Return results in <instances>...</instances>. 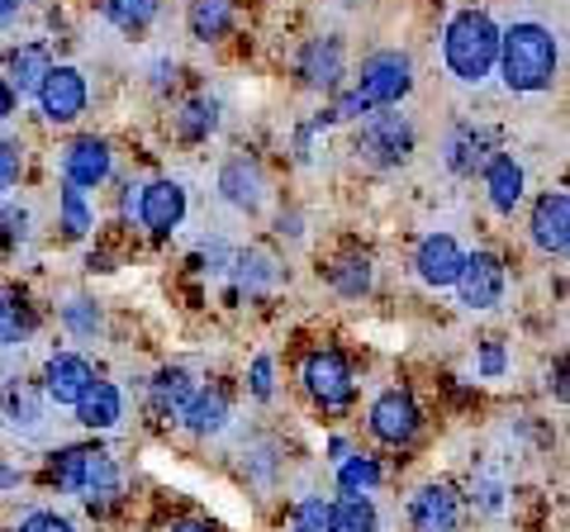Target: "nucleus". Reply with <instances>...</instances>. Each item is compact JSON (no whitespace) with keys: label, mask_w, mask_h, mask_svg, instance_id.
<instances>
[{"label":"nucleus","mask_w":570,"mask_h":532,"mask_svg":"<svg viewBox=\"0 0 570 532\" xmlns=\"http://www.w3.org/2000/svg\"><path fill=\"white\" fill-rule=\"evenodd\" d=\"M0 414H6V428H33V423H39V404H33L29 390H10Z\"/></svg>","instance_id":"34"},{"label":"nucleus","mask_w":570,"mask_h":532,"mask_svg":"<svg viewBox=\"0 0 570 532\" xmlns=\"http://www.w3.org/2000/svg\"><path fill=\"white\" fill-rule=\"evenodd\" d=\"M29 238V215H24V205H0V247H20Z\"/></svg>","instance_id":"35"},{"label":"nucleus","mask_w":570,"mask_h":532,"mask_svg":"<svg viewBox=\"0 0 570 532\" xmlns=\"http://www.w3.org/2000/svg\"><path fill=\"white\" fill-rule=\"evenodd\" d=\"M328 452H333V461H347V456H352V447H347L343 437H333V442H328Z\"/></svg>","instance_id":"43"},{"label":"nucleus","mask_w":570,"mask_h":532,"mask_svg":"<svg viewBox=\"0 0 570 532\" xmlns=\"http://www.w3.org/2000/svg\"><path fill=\"white\" fill-rule=\"evenodd\" d=\"M557 39H551V29L532 24V20H519L509 29H499V77H504L509 91L519 96H538V91H551V81H557Z\"/></svg>","instance_id":"1"},{"label":"nucleus","mask_w":570,"mask_h":532,"mask_svg":"<svg viewBox=\"0 0 570 532\" xmlns=\"http://www.w3.org/2000/svg\"><path fill=\"white\" fill-rule=\"evenodd\" d=\"M157 6H163V0H100V14L124 33H138V29L153 24Z\"/></svg>","instance_id":"26"},{"label":"nucleus","mask_w":570,"mask_h":532,"mask_svg":"<svg viewBox=\"0 0 570 532\" xmlns=\"http://www.w3.org/2000/svg\"><path fill=\"white\" fill-rule=\"evenodd\" d=\"M504 286H509V276H504V262H499L494 253H471L466 266H461V276H456V295H461V305L466 309H494L499 299H504Z\"/></svg>","instance_id":"6"},{"label":"nucleus","mask_w":570,"mask_h":532,"mask_svg":"<svg viewBox=\"0 0 570 532\" xmlns=\"http://www.w3.org/2000/svg\"><path fill=\"white\" fill-rule=\"evenodd\" d=\"M295 532H328V504L324 500H305L295 509Z\"/></svg>","instance_id":"37"},{"label":"nucleus","mask_w":570,"mask_h":532,"mask_svg":"<svg viewBox=\"0 0 570 532\" xmlns=\"http://www.w3.org/2000/svg\"><path fill=\"white\" fill-rule=\"evenodd\" d=\"M77 410V418L86 423V428H115V423L124 418V395H119V385H110V381H96L86 395L71 404Z\"/></svg>","instance_id":"20"},{"label":"nucleus","mask_w":570,"mask_h":532,"mask_svg":"<svg viewBox=\"0 0 570 532\" xmlns=\"http://www.w3.org/2000/svg\"><path fill=\"white\" fill-rule=\"evenodd\" d=\"M247 385H253L257 400H272L276 395V362L272 357H257L253 371H247Z\"/></svg>","instance_id":"38"},{"label":"nucleus","mask_w":570,"mask_h":532,"mask_svg":"<svg viewBox=\"0 0 570 532\" xmlns=\"http://www.w3.org/2000/svg\"><path fill=\"white\" fill-rule=\"evenodd\" d=\"M504 366H509V357H504V347H499V343L480 347V376H485V381H499V376H504Z\"/></svg>","instance_id":"39"},{"label":"nucleus","mask_w":570,"mask_h":532,"mask_svg":"<svg viewBox=\"0 0 570 532\" xmlns=\"http://www.w3.org/2000/svg\"><path fill=\"white\" fill-rule=\"evenodd\" d=\"M190 395H195V385H190L186 371H176V366L171 371H157V381H153V410L163 414V418H181Z\"/></svg>","instance_id":"23"},{"label":"nucleus","mask_w":570,"mask_h":532,"mask_svg":"<svg viewBox=\"0 0 570 532\" xmlns=\"http://www.w3.org/2000/svg\"><path fill=\"white\" fill-rule=\"evenodd\" d=\"M0 485H20V475H14L10 466H0Z\"/></svg>","instance_id":"44"},{"label":"nucleus","mask_w":570,"mask_h":532,"mask_svg":"<svg viewBox=\"0 0 570 532\" xmlns=\"http://www.w3.org/2000/svg\"><path fill=\"white\" fill-rule=\"evenodd\" d=\"M62 324L77 333L81 343H96L100 328H105V318H100V309L91 305V299H67V305H62Z\"/></svg>","instance_id":"30"},{"label":"nucleus","mask_w":570,"mask_h":532,"mask_svg":"<svg viewBox=\"0 0 570 532\" xmlns=\"http://www.w3.org/2000/svg\"><path fill=\"white\" fill-rule=\"evenodd\" d=\"M134 219L148 228V234L167 238L171 228L186 219V190L176 181H148L134 195Z\"/></svg>","instance_id":"7"},{"label":"nucleus","mask_w":570,"mask_h":532,"mask_svg":"<svg viewBox=\"0 0 570 532\" xmlns=\"http://www.w3.org/2000/svg\"><path fill=\"white\" fill-rule=\"evenodd\" d=\"M409 86H414V62H409V52H371L362 62V81H356V96H362L371 110H385V105H400L409 96Z\"/></svg>","instance_id":"4"},{"label":"nucleus","mask_w":570,"mask_h":532,"mask_svg":"<svg viewBox=\"0 0 570 532\" xmlns=\"http://www.w3.org/2000/svg\"><path fill=\"white\" fill-rule=\"evenodd\" d=\"M24 14V0H0V29H10Z\"/></svg>","instance_id":"41"},{"label":"nucleus","mask_w":570,"mask_h":532,"mask_svg":"<svg viewBox=\"0 0 570 532\" xmlns=\"http://www.w3.org/2000/svg\"><path fill=\"white\" fill-rule=\"evenodd\" d=\"M305 385L324 410H347L352 404V366L343 362V352H314L305 362Z\"/></svg>","instance_id":"8"},{"label":"nucleus","mask_w":570,"mask_h":532,"mask_svg":"<svg viewBox=\"0 0 570 532\" xmlns=\"http://www.w3.org/2000/svg\"><path fill=\"white\" fill-rule=\"evenodd\" d=\"M0 314H6V290H0Z\"/></svg>","instance_id":"46"},{"label":"nucleus","mask_w":570,"mask_h":532,"mask_svg":"<svg viewBox=\"0 0 570 532\" xmlns=\"http://www.w3.org/2000/svg\"><path fill=\"white\" fill-rule=\"evenodd\" d=\"M186 24H190V33L200 43L228 39V29H234V0H190Z\"/></svg>","instance_id":"22"},{"label":"nucleus","mask_w":570,"mask_h":532,"mask_svg":"<svg viewBox=\"0 0 570 532\" xmlns=\"http://www.w3.org/2000/svg\"><path fill=\"white\" fill-rule=\"evenodd\" d=\"M414 266H419V280H423V286L448 290V286H456L461 266H466V253H461V243H456L452 234H433V238L419 243Z\"/></svg>","instance_id":"12"},{"label":"nucleus","mask_w":570,"mask_h":532,"mask_svg":"<svg viewBox=\"0 0 570 532\" xmlns=\"http://www.w3.org/2000/svg\"><path fill=\"white\" fill-rule=\"evenodd\" d=\"M532 243L551 257H566V247H570V195L566 190H551L538 200V209H532Z\"/></svg>","instance_id":"13"},{"label":"nucleus","mask_w":570,"mask_h":532,"mask_svg":"<svg viewBox=\"0 0 570 532\" xmlns=\"http://www.w3.org/2000/svg\"><path fill=\"white\" fill-rule=\"evenodd\" d=\"M490 162V129H461L452 134V144H448V167L452 171H475V167H485Z\"/></svg>","instance_id":"25"},{"label":"nucleus","mask_w":570,"mask_h":532,"mask_svg":"<svg viewBox=\"0 0 570 532\" xmlns=\"http://www.w3.org/2000/svg\"><path fill=\"white\" fill-rule=\"evenodd\" d=\"M171 532H209V528H205V523H176Z\"/></svg>","instance_id":"45"},{"label":"nucleus","mask_w":570,"mask_h":532,"mask_svg":"<svg viewBox=\"0 0 570 532\" xmlns=\"http://www.w3.org/2000/svg\"><path fill=\"white\" fill-rule=\"evenodd\" d=\"M295 72L305 86H314V91H333V86L343 81V43L337 39H309L305 48H299Z\"/></svg>","instance_id":"17"},{"label":"nucleus","mask_w":570,"mask_h":532,"mask_svg":"<svg viewBox=\"0 0 570 532\" xmlns=\"http://www.w3.org/2000/svg\"><path fill=\"white\" fill-rule=\"evenodd\" d=\"M48 475L52 485L77 494V500H86L91 509H110L119 500V466L110 452L100 447H67L48 461Z\"/></svg>","instance_id":"3"},{"label":"nucleus","mask_w":570,"mask_h":532,"mask_svg":"<svg viewBox=\"0 0 570 532\" xmlns=\"http://www.w3.org/2000/svg\"><path fill=\"white\" fill-rule=\"evenodd\" d=\"M371 433L390 447H404L419 433V404L404 395V390H385V395L371 404Z\"/></svg>","instance_id":"11"},{"label":"nucleus","mask_w":570,"mask_h":532,"mask_svg":"<svg viewBox=\"0 0 570 532\" xmlns=\"http://www.w3.org/2000/svg\"><path fill=\"white\" fill-rule=\"evenodd\" d=\"M58 209H62V234L67 238H86V234H91V205H86V195L77 186L62 190Z\"/></svg>","instance_id":"32"},{"label":"nucleus","mask_w":570,"mask_h":532,"mask_svg":"<svg viewBox=\"0 0 570 532\" xmlns=\"http://www.w3.org/2000/svg\"><path fill=\"white\" fill-rule=\"evenodd\" d=\"M238 280L247 290H272L281 280V266H276V257H266V253H243L238 257Z\"/></svg>","instance_id":"31"},{"label":"nucleus","mask_w":570,"mask_h":532,"mask_svg":"<svg viewBox=\"0 0 570 532\" xmlns=\"http://www.w3.org/2000/svg\"><path fill=\"white\" fill-rule=\"evenodd\" d=\"M333 290L343 299H362L371 290V262L366 257H347L333 266Z\"/></svg>","instance_id":"29"},{"label":"nucleus","mask_w":570,"mask_h":532,"mask_svg":"<svg viewBox=\"0 0 570 532\" xmlns=\"http://www.w3.org/2000/svg\"><path fill=\"white\" fill-rule=\"evenodd\" d=\"M20 532H77L67 519H58V513H29V519L20 523Z\"/></svg>","instance_id":"40"},{"label":"nucleus","mask_w":570,"mask_h":532,"mask_svg":"<svg viewBox=\"0 0 570 532\" xmlns=\"http://www.w3.org/2000/svg\"><path fill=\"white\" fill-rule=\"evenodd\" d=\"M461 523V504L448 485H423L409 500V528L414 532H456Z\"/></svg>","instance_id":"15"},{"label":"nucleus","mask_w":570,"mask_h":532,"mask_svg":"<svg viewBox=\"0 0 570 532\" xmlns=\"http://www.w3.org/2000/svg\"><path fill=\"white\" fill-rule=\"evenodd\" d=\"M20 171H24V148L10 144V138H0V195L20 181Z\"/></svg>","instance_id":"36"},{"label":"nucleus","mask_w":570,"mask_h":532,"mask_svg":"<svg viewBox=\"0 0 570 532\" xmlns=\"http://www.w3.org/2000/svg\"><path fill=\"white\" fill-rule=\"evenodd\" d=\"M91 385H96V371H91V362H86L81 352H58V357L48 362V371H43V390H48L52 404H77Z\"/></svg>","instance_id":"14"},{"label":"nucleus","mask_w":570,"mask_h":532,"mask_svg":"<svg viewBox=\"0 0 570 532\" xmlns=\"http://www.w3.org/2000/svg\"><path fill=\"white\" fill-rule=\"evenodd\" d=\"M181 423L195 433V437H209V433H224L228 423V390L224 385H209V390H195Z\"/></svg>","instance_id":"19"},{"label":"nucleus","mask_w":570,"mask_h":532,"mask_svg":"<svg viewBox=\"0 0 570 532\" xmlns=\"http://www.w3.org/2000/svg\"><path fill=\"white\" fill-rule=\"evenodd\" d=\"M523 186H528V176H523L519 157L499 152V157H490V162H485V190H490V205L499 209V215H513V209H519Z\"/></svg>","instance_id":"18"},{"label":"nucleus","mask_w":570,"mask_h":532,"mask_svg":"<svg viewBox=\"0 0 570 532\" xmlns=\"http://www.w3.org/2000/svg\"><path fill=\"white\" fill-rule=\"evenodd\" d=\"M33 333V309L29 305H10L6 299V314H0V347H20Z\"/></svg>","instance_id":"33"},{"label":"nucleus","mask_w":570,"mask_h":532,"mask_svg":"<svg viewBox=\"0 0 570 532\" xmlns=\"http://www.w3.org/2000/svg\"><path fill=\"white\" fill-rule=\"evenodd\" d=\"M442 58H448L456 81L480 86L499 62V24L485 10H461L442 33Z\"/></svg>","instance_id":"2"},{"label":"nucleus","mask_w":570,"mask_h":532,"mask_svg":"<svg viewBox=\"0 0 570 532\" xmlns=\"http://www.w3.org/2000/svg\"><path fill=\"white\" fill-rule=\"evenodd\" d=\"M376 528H381V519L366 494H347V500L328 504V532H376Z\"/></svg>","instance_id":"24"},{"label":"nucleus","mask_w":570,"mask_h":532,"mask_svg":"<svg viewBox=\"0 0 570 532\" xmlns=\"http://www.w3.org/2000/svg\"><path fill=\"white\" fill-rule=\"evenodd\" d=\"M48 67H52V58H48L43 43L14 48V52H10V91H14V96H39Z\"/></svg>","instance_id":"21"},{"label":"nucleus","mask_w":570,"mask_h":532,"mask_svg":"<svg viewBox=\"0 0 570 532\" xmlns=\"http://www.w3.org/2000/svg\"><path fill=\"white\" fill-rule=\"evenodd\" d=\"M219 195L238 209V215H257L262 200H266V176H262V167L247 162V157H234V162L219 171Z\"/></svg>","instance_id":"16"},{"label":"nucleus","mask_w":570,"mask_h":532,"mask_svg":"<svg viewBox=\"0 0 570 532\" xmlns=\"http://www.w3.org/2000/svg\"><path fill=\"white\" fill-rule=\"evenodd\" d=\"M39 110L52 124H71L86 110V77L77 67H48V77L39 86Z\"/></svg>","instance_id":"10"},{"label":"nucleus","mask_w":570,"mask_h":532,"mask_svg":"<svg viewBox=\"0 0 570 532\" xmlns=\"http://www.w3.org/2000/svg\"><path fill=\"white\" fill-rule=\"evenodd\" d=\"M337 485H343V494H371L381 485V466L371 456H347L337 461Z\"/></svg>","instance_id":"27"},{"label":"nucleus","mask_w":570,"mask_h":532,"mask_svg":"<svg viewBox=\"0 0 570 532\" xmlns=\"http://www.w3.org/2000/svg\"><path fill=\"white\" fill-rule=\"evenodd\" d=\"M14 115V91H10V81L0 77V119H10Z\"/></svg>","instance_id":"42"},{"label":"nucleus","mask_w":570,"mask_h":532,"mask_svg":"<svg viewBox=\"0 0 570 532\" xmlns=\"http://www.w3.org/2000/svg\"><path fill=\"white\" fill-rule=\"evenodd\" d=\"M110 171H115V152L105 138H77V144H67L62 152V176H67V186H77V190H96L110 181Z\"/></svg>","instance_id":"9"},{"label":"nucleus","mask_w":570,"mask_h":532,"mask_svg":"<svg viewBox=\"0 0 570 532\" xmlns=\"http://www.w3.org/2000/svg\"><path fill=\"white\" fill-rule=\"evenodd\" d=\"M356 152L376 167H400L414 152V124L404 115H371L362 129H356Z\"/></svg>","instance_id":"5"},{"label":"nucleus","mask_w":570,"mask_h":532,"mask_svg":"<svg viewBox=\"0 0 570 532\" xmlns=\"http://www.w3.org/2000/svg\"><path fill=\"white\" fill-rule=\"evenodd\" d=\"M176 129H181V138H190V144L209 138L214 129H219V110H214V100H190L186 110L176 115Z\"/></svg>","instance_id":"28"}]
</instances>
